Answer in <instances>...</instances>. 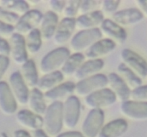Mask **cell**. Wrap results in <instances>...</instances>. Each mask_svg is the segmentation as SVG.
Instances as JSON below:
<instances>
[{
  "label": "cell",
  "instance_id": "obj_1",
  "mask_svg": "<svg viewBox=\"0 0 147 137\" xmlns=\"http://www.w3.org/2000/svg\"><path fill=\"white\" fill-rule=\"evenodd\" d=\"M43 118V131L49 137H56L63 126V103L53 102L47 107Z\"/></svg>",
  "mask_w": 147,
  "mask_h": 137
},
{
  "label": "cell",
  "instance_id": "obj_2",
  "mask_svg": "<svg viewBox=\"0 0 147 137\" xmlns=\"http://www.w3.org/2000/svg\"><path fill=\"white\" fill-rule=\"evenodd\" d=\"M70 55V51L66 47H60L52 50L45 55L40 61V71L42 74H47L59 71Z\"/></svg>",
  "mask_w": 147,
  "mask_h": 137
},
{
  "label": "cell",
  "instance_id": "obj_3",
  "mask_svg": "<svg viewBox=\"0 0 147 137\" xmlns=\"http://www.w3.org/2000/svg\"><path fill=\"white\" fill-rule=\"evenodd\" d=\"M101 38L102 34L98 28L81 30L71 39L70 42V48L75 53H81L88 49Z\"/></svg>",
  "mask_w": 147,
  "mask_h": 137
},
{
  "label": "cell",
  "instance_id": "obj_4",
  "mask_svg": "<svg viewBox=\"0 0 147 137\" xmlns=\"http://www.w3.org/2000/svg\"><path fill=\"white\" fill-rule=\"evenodd\" d=\"M107 84V76L98 74L78 81L75 86V93L78 96L86 97L95 91L106 88Z\"/></svg>",
  "mask_w": 147,
  "mask_h": 137
},
{
  "label": "cell",
  "instance_id": "obj_5",
  "mask_svg": "<svg viewBox=\"0 0 147 137\" xmlns=\"http://www.w3.org/2000/svg\"><path fill=\"white\" fill-rule=\"evenodd\" d=\"M122 63L131 70L141 79L147 77V61L142 56L129 49H124L121 52Z\"/></svg>",
  "mask_w": 147,
  "mask_h": 137
},
{
  "label": "cell",
  "instance_id": "obj_6",
  "mask_svg": "<svg viewBox=\"0 0 147 137\" xmlns=\"http://www.w3.org/2000/svg\"><path fill=\"white\" fill-rule=\"evenodd\" d=\"M80 101L76 96H70L63 103V126L68 129L76 128L80 116Z\"/></svg>",
  "mask_w": 147,
  "mask_h": 137
},
{
  "label": "cell",
  "instance_id": "obj_7",
  "mask_svg": "<svg viewBox=\"0 0 147 137\" xmlns=\"http://www.w3.org/2000/svg\"><path fill=\"white\" fill-rule=\"evenodd\" d=\"M86 106L91 109H101L110 107L117 101L113 93L109 88H104L85 97Z\"/></svg>",
  "mask_w": 147,
  "mask_h": 137
},
{
  "label": "cell",
  "instance_id": "obj_8",
  "mask_svg": "<svg viewBox=\"0 0 147 137\" xmlns=\"http://www.w3.org/2000/svg\"><path fill=\"white\" fill-rule=\"evenodd\" d=\"M104 112L101 109H91L82 124V134L85 137H97L103 126Z\"/></svg>",
  "mask_w": 147,
  "mask_h": 137
},
{
  "label": "cell",
  "instance_id": "obj_9",
  "mask_svg": "<svg viewBox=\"0 0 147 137\" xmlns=\"http://www.w3.org/2000/svg\"><path fill=\"white\" fill-rule=\"evenodd\" d=\"M43 14L37 9L29 10L27 12L20 17L17 24L14 26V32L23 36L28 34L30 31L37 29L40 24Z\"/></svg>",
  "mask_w": 147,
  "mask_h": 137
},
{
  "label": "cell",
  "instance_id": "obj_10",
  "mask_svg": "<svg viewBox=\"0 0 147 137\" xmlns=\"http://www.w3.org/2000/svg\"><path fill=\"white\" fill-rule=\"evenodd\" d=\"M121 113L126 118L135 121L147 120V103L128 100L121 103Z\"/></svg>",
  "mask_w": 147,
  "mask_h": 137
},
{
  "label": "cell",
  "instance_id": "obj_11",
  "mask_svg": "<svg viewBox=\"0 0 147 137\" xmlns=\"http://www.w3.org/2000/svg\"><path fill=\"white\" fill-rule=\"evenodd\" d=\"M9 83L10 89L17 104L22 106L26 105L28 101L30 91L22 78L20 72H13L9 78Z\"/></svg>",
  "mask_w": 147,
  "mask_h": 137
},
{
  "label": "cell",
  "instance_id": "obj_12",
  "mask_svg": "<svg viewBox=\"0 0 147 137\" xmlns=\"http://www.w3.org/2000/svg\"><path fill=\"white\" fill-rule=\"evenodd\" d=\"M10 54L14 64L22 65L28 60V54L25 46L24 37L14 32L10 37Z\"/></svg>",
  "mask_w": 147,
  "mask_h": 137
},
{
  "label": "cell",
  "instance_id": "obj_13",
  "mask_svg": "<svg viewBox=\"0 0 147 137\" xmlns=\"http://www.w3.org/2000/svg\"><path fill=\"white\" fill-rule=\"evenodd\" d=\"M99 29L102 35H104L107 37L106 39L113 41L116 44H123L127 39L126 30L111 19H106L103 20Z\"/></svg>",
  "mask_w": 147,
  "mask_h": 137
},
{
  "label": "cell",
  "instance_id": "obj_14",
  "mask_svg": "<svg viewBox=\"0 0 147 137\" xmlns=\"http://www.w3.org/2000/svg\"><path fill=\"white\" fill-rule=\"evenodd\" d=\"M143 19L144 16L137 8H129L116 11L111 20L123 28L138 24Z\"/></svg>",
  "mask_w": 147,
  "mask_h": 137
},
{
  "label": "cell",
  "instance_id": "obj_15",
  "mask_svg": "<svg viewBox=\"0 0 147 137\" xmlns=\"http://www.w3.org/2000/svg\"><path fill=\"white\" fill-rule=\"evenodd\" d=\"M107 86L113 93L117 101L123 103L129 100L131 91L116 73H110L107 76Z\"/></svg>",
  "mask_w": 147,
  "mask_h": 137
},
{
  "label": "cell",
  "instance_id": "obj_16",
  "mask_svg": "<svg viewBox=\"0 0 147 137\" xmlns=\"http://www.w3.org/2000/svg\"><path fill=\"white\" fill-rule=\"evenodd\" d=\"M76 28V19H63L57 24L53 37L55 44L57 46L65 44L70 40Z\"/></svg>",
  "mask_w": 147,
  "mask_h": 137
},
{
  "label": "cell",
  "instance_id": "obj_17",
  "mask_svg": "<svg viewBox=\"0 0 147 137\" xmlns=\"http://www.w3.org/2000/svg\"><path fill=\"white\" fill-rule=\"evenodd\" d=\"M116 47V44L113 41L108 39H101L86 50L85 58H87L88 60L101 59L102 57L110 54Z\"/></svg>",
  "mask_w": 147,
  "mask_h": 137
},
{
  "label": "cell",
  "instance_id": "obj_18",
  "mask_svg": "<svg viewBox=\"0 0 147 137\" xmlns=\"http://www.w3.org/2000/svg\"><path fill=\"white\" fill-rule=\"evenodd\" d=\"M17 109V103L9 86L5 81H0V110L5 115L11 116L15 114Z\"/></svg>",
  "mask_w": 147,
  "mask_h": 137
},
{
  "label": "cell",
  "instance_id": "obj_19",
  "mask_svg": "<svg viewBox=\"0 0 147 137\" xmlns=\"http://www.w3.org/2000/svg\"><path fill=\"white\" fill-rule=\"evenodd\" d=\"M17 121L24 128L31 131L42 129L43 126V118L41 116L34 114L27 109L19 111L16 114Z\"/></svg>",
  "mask_w": 147,
  "mask_h": 137
},
{
  "label": "cell",
  "instance_id": "obj_20",
  "mask_svg": "<svg viewBox=\"0 0 147 137\" xmlns=\"http://www.w3.org/2000/svg\"><path fill=\"white\" fill-rule=\"evenodd\" d=\"M58 23V16L51 11H47L43 15L39 29L42 41H49L53 38Z\"/></svg>",
  "mask_w": 147,
  "mask_h": 137
},
{
  "label": "cell",
  "instance_id": "obj_21",
  "mask_svg": "<svg viewBox=\"0 0 147 137\" xmlns=\"http://www.w3.org/2000/svg\"><path fill=\"white\" fill-rule=\"evenodd\" d=\"M104 15L100 10L81 14L76 19V27L81 30L93 29L100 27L104 20Z\"/></svg>",
  "mask_w": 147,
  "mask_h": 137
},
{
  "label": "cell",
  "instance_id": "obj_22",
  "mask_svg": "<svg viewBox=\"0 0 147 137\" xmlns=\"http://www.w3.org/2000/svg\"><path fill=\"white\" fill-rule=\"evenodd\" d=\"M129 128L127 121L123 118H116L103 125L97 137H121Z\"/></svg>",
  "mask_w": 147,
  "mask_h": 137
},
{
  "label": "cell",
  "instance_id": "obj_23",
  "mask_svg": "<svg viewBox=\"0 0 147 137\" xmlns=\"http://www.w3.org/2000/svg\"><path fill=\"white\" fill-rule=\"evenodd\" d=\"M76 84L72 81L63 82L58 86L50 90L44 94L45 99L53 102L61 101L64 98H67L75 92Z\"/></svg>",
  "mask_w": 147,
  "mask_h": 137
},
{
  "label": "cell",
  "instance_id": "obj_24",
  "mask_svg": "<svg viewBox=\"0 0 147 137\" xmlns=\"http://www.w3.org/2000/svg\"><path fill=\"white\" fill-rule=\"evenodd\" d=\"M104 67V62L102 59L88 60L83 63L75 74V78L78 81L93 76L98 74Z\"/></svg>",
  "mask_w": 147,
  "mask_h": 137
},
{
  "label": "cell",
  "instance_id": "obj_25",
  "mask_svg": "<svg viewBox=\"0 0 147 137\" xmlns=\"http://www.w3.org/2000/svg\"><path fill=\"white\" fill-rule=\"evenodd\" d=\"M21 76L28 88H34L38 83V73L37 67L32 59H28L22 65Z\"/></svg>",
  "mask_w": 147,
  "mask_h": 137
},
{
  "label": "cell",
  "instance_id": "obj_26",
  "mask_svg": "<svg viewBox=\"0 0 147 137\" xmlns=\"http://www.w3.org/2000/svg\"><path fill=\"white\" fill-rule=\"evenodd\" d=\"M27 104L30 111L41 116L44 115L47 107L45 101L44 94L37 88H32L30 91Z\"/></svg>",
  "mask_w": 147,
  "mask_h": 137
},
{
  "label": "cell",
  "instance_id": "obj_27",
  "mask_svg": "<svg viewBox=\"0 0 147 137\" xmlns=\"http://www.w3.org/2000/svg\"><path fill=\"white\" fill-rule=\"evenodd\" d=\"M63 80H64V76L60 71L45 74L43 76L39 78L36 88H38L43 94L44 93L45 94L46 92L63 83Z\"/></svg>",
  "mask_w": 147,
  "mask_h": 137
},
{
  "label": "cell",
  "instance_id": "obj_28",
  "mask_svg": "<svg viewBox=\"0 0 147 137\" xmlns=\"http://www.w3.org/2000/svg\"><path fill=\"white\" fill-rule=\"evenodd\" d=\"M85 56L82 53H74L70 54L65 63L61 68V73L63 76H72L75 75L80 66L85 61Z\"/></svg>",
  "mask_w": 147,
  "mask_h": 137
},
{
  "label": "cell",
  "instance_id": "obj_29",
  "mask_svg": "<svg viewBox=\"0 0 147 137\" xmlns=\"http://www.w3.org/2000/svg\"><path fill=\"white\" fill-rule=\"evenodd\" d=\"M117 74L126 83L131 91L142 85V79L137 76L131 70L129 69L123 63L118 65Z\"/></svg>",
  "mask_w": 147,
  "mask_h": 137
},
{
  "label": "cell",
  "instance_id": "obj_30",
  "mask_svg": "<svg viewBox=\"0 0 147 137\" xmlns=\"http://www.w3.org/2000/svg\"><path fill=\"white\" fill-rule=\"evenodd\" d=\"M0 7L18 16L23 15L30 10V4L23 0H4L0 1Z\"/></svg>",
  "mask_w": 147,
  "mask_h": 137
},
{
  "label": "cell",
  "instance_id": "obj_31",
  "mask_svg": "<svg viewBox=\"0 0 147 137\" xmlns=\"http://www.w3.org/2000/svg\"><path fill=\"white\" fill-rule=\"evenodd\" d=\"M42 39L38 29L32 30L27 35L25 39V46L27 54H36L41 49Z\"/></svg>",
  "mask_w": 147,
  "mask_h": 137
},
{
  "label": "cell",
  "instance_id": "obj_32",
  "mask_svg": "<svg viewBox=\"0 0 147 137\" xmlns=\"http://www.w3.org/2000/svg\"><path fill=\"white\" fill-rule=\"evenodd\" d=\"M80 1L79 0H70L66 1L64 9L63 10V14L65 18L75 19L78 13L79 12Z\"/></svg>",
  "mask_w": 147,
  "mask_h": 137
},
{
  "label": "cell",
  "instance_id": "obj_33",
  "mask_svg": "<svg viewBox=\"0 0 147 137\" xmlns=\"http://www.w3.org/2000/svg\"><path fill=\"white\" fill-rule=\"evenodd\" d=\"M100 4H101V1H97V0L80 1L79 13L81 14H85L97 11V9L100 7Z\"/></svg>",
  "mask_w": 147,
  "mask_h": 137
},
{
  "label": "cell",
  "instance_id": "obj_34",
  "mask_svg": "<svg viewBox=\"0 0 147 137\" xmlns=\"http://www.w3.org/2000/svg\"><path fill=\"white\" fill-rule=\"evenodd\" d=\"M131 100L147 103V85H142L131 91Z\"/></svg>",
  "mask_w": 147,
  "mask_h": 137
},
{
  "label": "cell",
  "instance_id": "obj_35",
  "mask_svg": "<svg viewBox=\"0 0 147 137\" xmlns=\"http://www.w3.org/2000/svg\"><path fill=\"white\" fill-rule=\"evenodd\" d=\"M19 18H20V16H18L17 14L7 11L0 7V21H1L14 27L17 24Z\"/></svg>",
  "mask_w": 147,
  "mask_h": 137
},
{
  "label": "cell",
  "instance_id": "obj_36",
  "mask_svg": "<svg viewBox=\"0 0 147 137\" xmlns=\"http://www.w3.org/2000/svg\"><path fill=\"white\" fill-rule=\"evenodd\" d=\"M120 1H115V0H105L101 1L100 7L102 9V13H106L108 14H112L117 11L118 8L120 5Z\"/></svg>",
  "mask_w": 147,
  "mask_h": 137
},
{
  "label": "cell",
  "instance_id": "obj_37",
  "mask_svg": "<svg viewBox=\"0 0 147 137\" xmlns=\"http://www.w3.org/2000/svg\"><path fill=\"white\" fill-rule=\"evenodd\" d=\"M66 1L64 0H51L49 1V7L52 12L55 13L57 15L61 14L64 9Z\"/></svg>",
  "mask_w": 147,
  "mask_h": 137
},
{
  "label": "cell",
  "instance_id": "obj_38",
  "mask_svg": "<svg viewBox=\"0 0 147 137\" xmlns=\"http://www.w3.org/2000/svg\"><path fill=\"white\" fill-rule=\"evenodd\" d=\"M14 33V28L13 26L5 24L0 21V37H7L10 36Z\"/></svg>",
  "mask_w": 147,
  "mask_h": 137
},
{
  "label": "cell",
  "instance_id": "obj_39",
  "mask_svg": "<svg viewBox=\"0 0 147 137\" xmlns=\"http://www.w3.org/2000/svg\"><path fill=\"white\" fill-rule=\"evenodd\" d=\"M10 54L9 44L3 37H0V56L9 57Z\"/></svg>",
  "mask_w": 147,
  "mask_h": 137
},
{
  "label": "cell",
  "instance_id": "obj_40",
  "mask_svg": "<svg viewBox=\"0 0 147 137\" xmlns=\"http://www.w3.org/2000/svg\"><path fill=\"white\" fill-rule=\"evenodd\" d=\"M9 66V59L7 57L0 56V81Z\"/></svg>",
  "mask_w": 147,
  "mask_h": 137
},
{
  "label": "cell",
  "instance_id": "obj_41",
  "mask_svg": "<svg viewBox=\"0 0 147 137\" xmlns=\"http://www.w3.org/2000/svg\"><path fill=\"white\" fill-rule=\"evenodd\" d=\"M135 4L137 6V9L140 11L144 17H147V1L138 0L135 1Z\"/></svg>",
  "mask_w": 147,
  "mask_h": 137
},
{
  "label": "cell",
  "instance_id": "obj_42",
  "mask_svg": "<svg viewBox=\"0 0 147 137\" xmlns=\"http://www.w3.org/2000/svg\"><path fill=\"white\" fill-rule=\"evenodd\" d=\"M56 137H85L83 134L79 131H67V132L60 133Z\"/></svg>",
  "mask_w": 147,
  "mask_h": 137
},
{
  "label": "cell",
  "instance_id": "obj_43",
  "mask_svg": "<svg viewBox=\"0 0 147 137\" xmlns=\"http://www.w3.org/2000/svg\"><path fill=\"white\" fill-rule=\"evenodd\" d=\"M13 137H32L27 131L23 129H19L14 131Z\"/></svg>",
  "mask_w": 147,
  "mask_h": 137
},
{
  "label": "cell",
  "instance_id": "obj_44",
  "mask_svg": "<svg viewBox=\"0 0 147 137\" xmlns=\"http://www.w3.org/2000/svg\"><path fill=\"white\" fill-rule=\"evenodd\" d=\"M33 137H49L42 129H39L34 131Z\"/></svg>",
  "mask_w": 147,
  "mask_h": 137
}]
</instances>
